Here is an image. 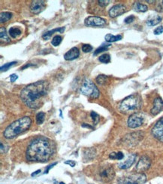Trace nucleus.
Returning <instances> with one entry per match:
<instances>
[{
  "mask_svg": "<svg viewBox=\"0 0 163 184\" xmlns=\"http://www.w3.org/2000/svg\"><path fill=\"white\" fill-rule=\"evenodd\" d=\"M79 55H80L79 49H77V47H74L65 54L64 58L65 60H73L74 59L78 58Z\"/></svg>",
  "mask_w": 163,
  "mask_h": 184,
  "instance_id": "nucleus-16",
  "label": "nucleus"
},
{
  "mask_svg": "<svg viewBox=\"0 0 163 184\" xmlns=\"http://www.w3.org/2000/svg\"><path fill=\"white\" fill-rule=\"evenodd\" d=\"M82 127L83 128H90V129H93V127H92L91 125H86V124H83L82 125Z\"/></svg>",
  "mask_w": 163,
  "mask_h": 184,
  "instance_id": "nucleus-39",
  "label": "nucleus"
},
{
  "mask_svg": "<svg viewBox=\"0 0 163 184\" xmlns=\"http://www.w3.org/2000/svg\"><path fill=\"white\" fill-rule=\"evenodd\" d=\"M64 31H65V27L56 28V29L51 30V31H48V32H47V33H44L43 35H42V38H43L44 39H45V40H47V39H49L50 38H51V35H52L54 33H56V32H59L60 33H63Z\"/></svg>",
  "mask_w": 163,
  "mask_h": 184,
  "instance_id": "nucleus-19",
  "label": "nucleus"
},
{
  "mask_svg": "<svg viewBox=\"0 0 163 184\" xmlns=\"http://www.w3.org/2000/svg\"><path fill=\"white\" fill-rule=\"evenodd\" d=\"M163 111V100L160 97H156L154 100L153 106L150 110V113L153 116H157Z\"/></svg>",
  "mask_w": 163,
  "mask_h": 184,
  "instance_id": "nucleus-14",
  "label": "nucleus"
},
{
  "mask_svg": "<svg viewBox=\"0 0 163 184\" xmlns=\"http://www.w3.org/2000/svg\"><path fill=\"white\" fill-rule=\"evenodd\" d=\"M148 2H155V1H147Z\"/></svg>",
  "mask_w": 163,
  "mask_h": 184,
  "instance_id": "nucleus-41",
  "label": "nucleus"
},
{
  "mask_svg": "<svg viewBox=\"0 0 163 184\" xmlns=\"http://www.w3.org/2000/svg\"><path fill=\"white\" fill-rule=\"evenodd\" d=\"M133 9L137 12H145L148 10V7L146 5L141 4L139 2H136L133 5Z\"/></svg>",
  "mask_w": 163,
  "mask_h": 184,
  "instance_id": "nucleus-21",
  "label": "nucleus"
},
{
  "mask_svg": "<svg viewBox=\"0 0 163 184\" xmlns=\"http://www.w3.org/2000/svg\"><path fill=\"white\" fill-rule=\"evenodd\" d=\"M22 34V30L18 26H12L9 30V35L13 39H16Z\"/></svg>",
  "mask_w": 163,
  "mask_h": 184,
  "instance_id": "nucleus-20",
  "label": "nucleus"
},
{
  "mask_svg": "<svg viewBox=\"0 0 163 184\" xmlns=\"http://www.w3.org/2000/svg\"><path fill=\"white\" fill-rule=\"evenodd\" d=\"M99 60L102 63L104 64H108L111 61V57L108 54H104L101 55L99 58Z\"/></svg>",
  "mask_w": 163,
  "mask_h": 184,
  "instance_id": "nucleus-27",
  "label": "nucleus"
},
{
  "mask_svg": "<svg viewBox=\"0 0 163 184\" xmlns=\"http://www.w3.org/2000/svg\"><path fill=\"white\" fill-rule=\"evenodd\" d=\"M98 2L101 7H105L109 4L110 1H108V0H99Z\"/></svg>",
  "mask_w": 163,
  "mask_h": 184,
  "instance_id": "nucleus-33",
  "label": "nucleus"
},
{
  "mask_svg": "<svg viewBox=\"0 0 163 184\" xmlns=\"http://www.w3.org/2000/svg\"><path fill=\"white\" fill-rule=\"evenodd\" d=\"M65 164H66V165H69L71 167H74V166H75V162H74V161H72V160L66 161V162H65Z\"/></svg>",
  "mask_w": 163,
  "mask_h": 184,
  "instance_id": "nucleus-37",
  "label": "nucleus"
},
{
  "mask_svg": "<svg viewBox=\"0 0 163 184\" xmlns=\"http://www.w3.org/2000/svg\"><path fill=\"white\" fill-rule=\"evenodd\" d=\"M11 17L12 14L10 12H2L0 14V21H1V23L6 22V21H9L11 18Z\"/></svg>",
  "mask_w": 163,
  "mask_h": 184,
  "instance_id": "nucleus-23",
  "label": "nucleus"
},
{
  "mask_svg": "<svg viewBox=\"0 0 163 184\" xmlns=\"http://www.w3.org/2000/svg\"><path fill=\"white\" fill-rule=\"evenodd\" d=\"M162 21V17L159 15H154L150 17L147 21V24L150 26H156Z\"/></svg>",
  "mask_w": 163,
  "mask_h": 184,
  "instance_id": "nucleus-18",
  "label": "nucleus"
},
{
  "mask_svg": "<svg viewBox=\"0 0 163 184\" xmlns=\"http://www.w3.org/2000/svg\"><path fill=\"white\" fill-rule=\"evenodd\" d=\"M49 83L47 81H38L26 86L20 92V98L29 108L36 110L42 106L49 92Z\"/></svg>",
  "mask_w": 163,
  "mask_h": 184,
  "instance_id": "nucleus-2",
  "label": "nucleus"
},
{
  "mask_svg": "<svg viewBox=\"0 0 163 184\" xmlns=\"http://www.w3.org/2000/svg\"><path fill=\"white\" fill-rule=\"evenodd\" d=\"M62 38L60 35H55L54 38L52 39V41H51V44H52V45H54V47H56V46H58L62 42Z\"/></svg>",
  "mask_w": 163,
  "mask_h": 184,
  "instance_id": "nucleus-29",
  "label": "nucleus"
},
{
  "mask_svg": "<svg viewBox=\"0 0 163 184\" xmlns=\"http://www.w3.org/2000/svg\"><path fill=\"white\" fill-rule=\"evenodd\" d=\"M115 176L114 170L111 166H106L102 167L99 171V178L101 181L104 183H108L114 179Z\"/></svg>",
  "mask_w": 163,
  "mask_h": 184,
  "instance_id": "nucleus-7",
  "label": "nucleus"
},
{
  "mask_svg": "<svg viewBox=\"0 0 163 184\" xmlns=\"http://www.w3.org/2000/svg\"><path fill=\"white\" fill-rule=\"evenodd\" d=\"M84 24L88 26H101L106 24V20L100 17L90 16L85 19Z\"/></svg>",
  "mask_w": 163,
  "mask_h": 184,
  "instance_id": "nucleus-10",
  "label": "nucleus"
},
{
  "mask_svg": "<svg viewBox=\"0 0 163 184\" xmlns=\"http://www.w3.org/2000/svg\"><path fill=\"white\" fill-rule=\"evenodd\" d=\"M134 20V16L133 15L129 16V17H127L125 19V23L126 24H130V23L133 22Z\"/></svg>",
  "mask_w": 163,
  "mask_h": 184,
  "instance_id": "nucleus-34",
  "label": "nucleus"
},
{
  "mask_svg": "<svg viewBox=\"0 0 163 184\" xmlns=\"http://www.w3.org/2000/svg\"><path fill=\"white\" fill-rule=\"evenodd\" d=\"M82 51H84V53L90 52V51H93V47H92V46L90 45H87V44L83 45Z\"/></svg>",
  "mask_w": 163,
  "mask_h": 184,
  "instance_id": "nucleus-31",
  "label": "nucleus"
},
{
  "mask_svg": "<svg viewBox=\"0 0 163 184\" xmlns=\"http://www.w3.org/2000/svg\"><path fill=\"white\" fill-rule=\"evenodd\" d=\"M142 105L141 96L138 94H132L126 97L119 104V110L123 113H129L139 110Z\"/></svg>",
  "mask_w": 163,
  "mask_h": 184,
  "instance_id": "nucleus-4",
  "label": "nucleus"
},
{
  "mask_svg": "<svg viewBox=\"0 0 163 184\" xmlns=\"http://www.w3.org/2000/svg\"><path fill=\"white\" fill-rule=\"evenodd\" d=\"M40 172H41V170H38V171H35V172L33 173V174H32L31 176H32V177H35V176H36V175L39 174Z\"/></svg>",
  "mask_w": 163,
  "mask_h": 184,
  "instance_id": "nucleus-40",
  "label": "nucleus"
},
{
  "mask_svg": "<svg viewBox=\"0 0 163 184\" xmlns=\"http://www.w3.org/2000/svg\"><path fill=\"white\" fill-rule=\"evenodd\" d=\"M56 165V162H54V164H52V165H49L48 167H47V170H46V171H45V174H47V173H48V171H49V170L51 169V168H52V167H54V165Z\"/></svg>",
  "mask_w": 163,
  "mask_h": 184,
  "instance_id": "nucleus-38",
  "label": "nucleus"
},
{
  "mask_svg": "<svg viewBox=\"0 0 163 184\" xmlns=\"http://www.w3.org/2000/svg\"><path fill=\"white\" fill-rule=\"evenodd\" d=\"M80 92L84 95L93 98V99H97L100 94L98 87L95 86L93 82L89 79L84 80L82 85L80 87Z\"/></svg>",
  "mask_w": 163,
  "mask_h": 184,
  "instance_id": "nucleus-5",
  "label": "nucleus"
},
{
  "mask_svg": "<svg viewBox=\"0 0 163 184\" xmlns=\"http://www.w3.org/2000/svg\"><path fill=\"white\" fill-rule=\"evenodd\" d=\"M46 6L45 1L43 0H35V1L32 2L31 5H30V11L33 12V14L38 15L40 12L45 9Z\"/></svg>",
  "mask_w": 163,
  "mask_h": 184,
  "instance_id": "nucleus-12",
  "label": "nucleus"
},
{
  "mask_svg": "<svg viewBox=\"0 0 163 184\" xmlns=\"http://www.w3.org/2000/svg\"><path fill=\"white\" fill-rule=\"evenodd\" d=\"M107 80H108L107 76H104V75H99V76H98L96 77L95 81H96L97 84H99V85H102L106 83Z\"/></svg>",
  "mask_w": 163,
  "mask_h": 184,
  "instance_id": "nucleus-25",
  "label": "nucleus"
},
{
  "mask_svg": "<svg viewBox=\"0 0 163 184\" xmlns=\"http://www.w3.org/2000/svg\"><path fill=\"white\" fill-rule=\"evenodd\" d=\"M162 33H163V26H159V27H157L156 29L154 30V34H156V35H159V34H161Z\"/></svg>",
  "mask_w": 163,
  "mask_h": 184,
  "instance_id": "nucleus-35",
  "label": "nucleus"
},
{
  "mask_svg": "<svg viewBox=\"0 0 163 184\" xmlns=\"http://www.w3.org/2000/svg\"><path fill=\"white\" fill-rule=\"evenodd\" d=\"M143 123V118L138 113H134L129 116L127 124L131 128H136L141 126Z\"/></svg>",
  "mask_w": 163,
  "mask_h": 184,
  "instance_id": "nucleus-9",
  "label": "nucleus"
},
{
  "mask_svg": "<svg viewBox=\"0 0 163 184\" xmlns=\"http://www.w3.org/2000/svg\"><path fill=\"white\" fill-rule=\"evenodd\" d=\"M110 46H111V45H101L100 47L98 48V49L95 50V51L94 52V55L95 56V55L99 54V53H102L103 52V51H107Z\"/></svg>",
  "mask_w": 163,
  "mask_h": 184,
  "instance_id": "nucleus-28",
  "label": "nucleus"
},
{
  "mask_svg": "<svg viewBox=\"0 0 163 184\" xmlns=\"http://www.w3.org/2000/svg\"><path fill=\"white\" fill-rule=\"evenodd\" d=\"M60 184H65V183H63V182H61V183H60Z\"/></svg>",
  "mask_w": 163,
  "mask_h": 184,
  "instance_id": "nucleus-42",
  "label": "nucleus"
},
{
  "mask_svg": "<svg viewBox=\"0 0 163 184\" xmlns=\"http://www.w3.org/2000/svg\"><path fill=\"white\" fill-rule=\"evenodd\" d=\"M45 119V113L43 112H38L36 115V121L38 125H42Z\"/></svg>",
  "mask_w": 163,
  "mask_h": 184,
  "instance_id": "nucleus-26",
  "label": "nucleus"
},
{
  "mask_svg": "<svg viewBox=\"0 0 163 184\" xmlns=\"http://www.w3.org/2000/svg\"><path fill=\"white\" fill-rule=\"evenodd\" d=\"M17 78H18V76H17V75H16V74H11L10 76V79H11V83L15 82Z\"/></svg>",
  "mask_w": 163,
  "mask_h": 184,
  "instance_id": "nucleus-36",
  "label": "nucleus"
},
{
  "mask_svg": "<svg viewBox=\"0 0 163 184\" xmlns=\"http://www.w3.org/2000/svg\"><path fill=\"white\" fill-rule=\"evenodd\" d=\"M109 158L111 159H117L122 160L124 158V155L122 152H118V153H111L109 155Z\"/></svg>",
  "mask_w": 163,
  "mask_h": 184,
  "instance_id": "nucleus-24",
  "label": "nucleus"
},
{
  "mask_svg": "<svg viewBox=\"0 0 163 184\" xmlns=\"http://www.w3.org/2000/svg\"><path fill=\"white\" fill-rule=\"evenodd\" d=\"M136 158H137V155L135 154H130L128 155V157L126 158V159L123 162H120L118 164V167L120 169H127L129 167H130L135 162Z\"/></svg>",
  "mask_w": 163,
  "mask_h": 184,
  "instance_id": "nucleus-15",
  "label": "nucleus"
},
{
  "mask_svg": "<svg viewBox=\"0 0 163 184\" xmlns=\"http://www.w3.org/2000/svg\"><path fill=\"white\" fill-rule=\"evenodd\" d=\"M32 120L29 117L24 116L12 122L5 128L3 136L6 139H13L20 134L27 131L31 125Z\"/></svg>",
  "mask_w": 163,
  "mask_h": 184,
  "instance_id": "nucleus-3",
  "label": "nucleus"
},
{
  "mask_svg": "<svg viewBox=\"0 0 163 184\" xmlns=\"http://www.w3.org/2000/svg\"><path fill=\"white\" fill-rule=\"evenodd\" d=\"M152 134L156 139L163 143V117L155 124L152 128Z\"/></svg>",
  "mask_w": 163,
  "mask_h": 184,
  "instance_id": "nucleus-8",
  "label": "nucleus"
},
{
  "mask_svg": "<svg viewBox=\"0 0 163 184\" xmlns=\"http://www.w3.org/2000/svg\"><path fill=\"white\" fill-rule=\"evenodd\" d=\"M56 151L53 140L41 137L32 141L26 149V159L29 162H45L52 157Z\"/></svg>",
  "mask_w": 163,
  "mask_h": 184,
  "instance_id": "nucleus-1",
  "label": "nucleus"
},
{
  "mask_svg": "<svg viewBox=\"0 0 163 184\" xmlns=\"http://www.w3.org/2000/svg\"><path fill=\"white\" fill-rule=\"evenodd\" d=\"M104 38H105V40L107 41L108 42H114L122 39V35H111V34H108V35H105Z\"/></svg>",
  "mask_w": 163,
  "mask_h": 184,
  "instance_id": "nucleus-22",
  "label": "nucleus"
},
{
  "mask_svg": "<svg viewBox=\"0 0 163 184\" xmlns=\"http://www.w3.org/2000/svg\"><path fill=\"white\" fill-rule=\"evenodd\" d=\"M91 117H92V119H93V122L95 125H96L97 123H98L99 121V116L96 113V112H91Z\"/></svg>",
  "mask_w": 163,
  "mask_h": 184,
  "instance_id": "nucleus-32",
  "label": "nucleus"
},
{
  "mask_svg": "<svg viewBox=\"0 0 163 184\" xmlns=\"http://www.w3.org/2000/svg\"><path fill=\"white\" fill-rule=\"evenodd\" d=\"M126 12V6L123 4H118L113 6L111 9L109 10V15L111 17H118V16L122 15L123 14L125 13Z\"/></svg>",
  "mask_w": 163,
  "mask_h": 184,
  "instance_id": "nucleus-13",
  "label": "nucleus"
},
{
  "mask_svg": "<svg viewBox=\"0 0 163 184\" xmlns=\"http://www.w3.org/2000/svg\"><path fill=\"white\" fill-rule=\"evenodd\" d=\"M15 64H17V63H16V62H11V63L5 64V65L2 66L1 67V71L2 72H3V71H7L8 69H9V68L11 67L12 66L15 65Z\"/></svg>",
  "mask_w": 163,
  "mask_h": 184,
  "instance_id": "nucleus-30",
  "label": "nucleus"
},
{
  "mask_svg": "<svg viewBox=\"0 0 163 184\" xmlns=\"http://www.w3.org/2000/svg\"><path fill=\"white\" fill-rule=\"evenodd\" d=\"M0 41L2 44H5L10 42V39L7 33L6 30L4 27L0 28Z\"/></svg>",
  "mask_w": 163,
  "mask_h": 184,
  "instance_id": "nucleus-17",
  "label": "nucleus"
},
{
  "mask_svg": "<svg viewBox=\"0 0 163 184\" xmlns=\"http://www.w3.org/2000/svg\"><path fill=\"white\" fill-rule=\"evenodd\" d=\"M151 162L148 156H142L138 162L135 167V170L138 173H142L150 168Z\"/></svg>",
  "mask_w": 163,
  "mask_h": 184,
  "instance_id": "nucleus-11",
  "label": "nucleus"
},
{
  "mask_svg": "<svg viewBox=\"0 0 163 184\" xmlns=\"http://www.w3.org/2000/svg\"><path fill=\"white\" fill-rule=\"evenodd\" d=\"M147 177L143 173L130 174L129 176L120 177L118 180L119 184H143L146 182Z\"/></svg>",
  "mask_w": 163,
  "mask_h": 184,
  "instance_id": "nucleus-6",
  "label": "nucleus"
}]
</instances>
